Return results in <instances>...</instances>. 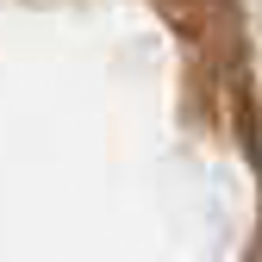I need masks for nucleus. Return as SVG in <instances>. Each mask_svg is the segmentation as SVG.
Wrapping results in <instances>:
<instances>
[]
</instances>
